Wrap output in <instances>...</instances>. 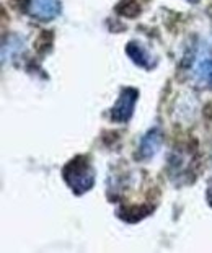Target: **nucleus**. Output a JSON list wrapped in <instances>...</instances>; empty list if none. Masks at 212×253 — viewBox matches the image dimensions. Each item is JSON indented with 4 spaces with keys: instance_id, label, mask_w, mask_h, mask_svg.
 I'll return each mask as SVG.
<instances>
[{
    "instance_id": "8",
    "label": "nucleus",
    "mask_w": 212,
    "mask_h": 253,
    "mask_svg": "<svg viewBox=\"0 0 212 253\" xmlns=\"http://www.w3.org/2000/svg\"><path fill=\"white\" fill-rule=\"evenodd\" d=\"M116 12L123 17L134 18L140 13V5L135 0H121L116 7Z\"/></svg>"
},
{
    "instance_id": "1",
    "label": "nucleus",
    "mask_w": 212,
    "mask_h": 253,
    "mask_svg": "<svg viewBox=\"0 0 212 253\" xmlns=\"http://www.w3.org/2000/svg\"><path fill=\"white\" fill-rule=\"evenodd\" d=\"M62 176L67 186L79 196L90 191L95 185V169L85 155H77V157L70 160L64 167Z\"/></svg>"
},
{
    "instance_id": "9",
    "label": "nucleus",
    "mask_w": 212,
    "mask_h": 253,
    "mask_svg": "<svg viewBox=\"0 0 212 253\" xmlns=\"http://www.w3.org/2000/svg\"><path fill=\"white\" fill-rule=\"evenodd\" d=\"M208 203L212 206V178H211L209 186H208Z\"/></svg>"
},
{
    "instance_id": "5",
    "label": "nucleus",
    "mask_w": 212,
    "mask_h": 253,
    "mask_svg": "<svg viewBox=\"0 0 212 253\" xmlns=\"http://www.w3.org/2000/svg\"><path fill=\"white\" fill-rule=\"evenodd\" d=\"M196 80L198 85L203 88H212V52L211 51H203L199 57L196 59Z\"/></svg>"
},
{
    "instance_id": "3",
    "label": "nucleus",
    "mask_w": 212,
    "mask_h": 253,
    "mask_svg": "<svg viewBox=\"0 0 212 253\" xmlns=\"http://www.w3.org/2000/svg\"><path fill=\"white\" fill-rule=\"evenodd\" d=\"M163 144V132L160 127H150L147 131L142 139L139 142V149H137V159L140 160H147L152 159L154 155L159 152L160 147Z\"/></svg>"
},
{
    "instance_id": "2",
    "label": "nucleus",
    "mask_w": 212,
    "mask_h": 253,
    "mask_svg": "<svg viewBox=\"0 0 212 253\" xmlns=\"http://www.w3.org/2000/svg\"><path fill=\"white\" fill-rule=\"evenodd\" d=\"M137 100H139L137 90L132 87L123 88L121 93L118 96L116 103H114L113 108L110 110V120L114 123H127L134 115Z\"/></svg>"
},
{
    "instance_id": "10",
    "label": "nucleus",
    "mask_w": 212,
    "mask_h": 253,
    "mask_svg": "<svg viewBox=\"0 0 212 253\" xmlns=\"http://www.w3.org/2000/svg\"><path fill=\"white\" fill-rule=\"evenodd\" d=\"M189 2H198V0H189Z\"/></svg>"
},
{
    "instance_id": "7",
    "label": "nucleus",
    "mask_w": 212,
    "mask_h": 253,
    "mask_svg": "<svg viewBox=\"0 0 212 253\" xmlns=\"http://www.w3.org/2000/svg\"><path fill=\"white\" fill-rule=\"evenodd\" d=\"M126 52H127V56L132 59V62L135 64V66H140L144 69H150L152 67L149 52H147V49L142 44H140V42L129 41L127 46H126Z\"/></svg>"
},
{
    "instance_id": "6",
    "label": "nucleus",
    "mask_w": 212,
    "mask_h": 253,
    "mask_svg": "<svg viewBox=\"0 0 212 253\" xmlns=\"http://www.w3.org/2000/svg\"><path fill=\"white\" fill-rule=\"evenodd\" d=\"M25 51V41L21 40L20 36L16 35H10L8 38L3 40L2 44V61H13L15 57L21 56V52Z\"/></svg>"
},
{
    "instance_id": "4",
    "label": "nucleus",
    "mask_w": 212,
    "mask_h": 253,
    "mask_svg": "<svg viewBox=\"0 0 212 253\" xmlns=\"http://www.w3.org/2000/svg\"><path fill=\"white\" fill-rule=\"evenodd\" d=\"M61 0H30L28 12L38 21H51L61 13Z\"/></svg>"
}]
</instances>
